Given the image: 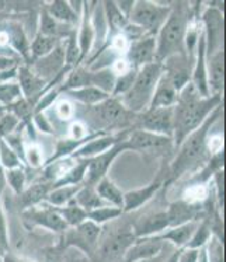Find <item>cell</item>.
<instances>
[{
	"label": "cell",
	"mask_w": 226,
	"mask_h": 262,
	"mask_svg": "<svg viewBox=\"0 0 226 262\" xmlns=\"http://www.w3.org/2000/svg\"><path fill=\"white\" fill-rule=\"evenodd\" d=\"M177 258H178V250H176V251L173 252L172 255L167 258L165 262H177Z\"/></svg>",
	"instance_id": "680465c9"
},
{
	"label": "cell",
	"mask_w": 226,
	"mask_h": 262,
	"mask_svg": "<svg viewBox=\"0 0 226 262\" xmlns=\"http://www.w3.org/2000/svg\"><path fill=\"white\" fill-rule=\"evenodd\" d=\"M161 185H163V181L161 180H156V181L148 184L146 187L138 188V189H132V191L125 192L122 212L127 213V212H132V210L142 208L143 205L148 204L156 195L157 191L161 188Z\"/></svg>",
	"instance_id": "cb8c5ba5"
},
{
	"label": "cell",
	"mask_w": 226,
	"mask_h": 262,
	"mask_svg": "<svg viewBox=\"0 0 226 262\" xmlns=\"http://www.w3.org/2000/svg\"><path fill=\"white\" fill-rule=\"evenodd\" d=\"M201 262H205V254H204V251H202V257H201Z\"/></svg>",
	"instance_id": "91938a15"
},
{
	"label": "cell",
	"mask_w": 226,
	"mask_h": 262,
	"mask_svg": "<svg viewBox=\"0 0 226 262\" xmlns=\"http://www.w3.org/2000/svg\"><path fill=\"white\" fill-rule=\"evenodd\" d=\"M0 254H2V251H0Z\"/></svg>",
	"instance_id": "6125c7cd"
},
{
	"label": "cell",
	"mask_w": 226,
	"mask_h": 262,
	"mask_svg": "<svg viewBox=\"0 0 226 262\" xmlns=\"http://www.w3.org/2000/svg\"><path fill=\"white\" fill-rule=\"evenodd\" d=\"M30 66L47 83L54 80L55 77L59 75L60 72L64 70L65 66H66V63H65L64 41L51 54L47 55V56H43V58L32 60Z\"/></svg>",
	"instance_id": "2e32d148"
},
{
	"label": "cell",
	"mask_w": 226,
	"mask_h": 262,
	"mask_svg": "<svg viewBox=\"0 0 226 262\" xmlns=\"http://www.w3.org/2000/svg\"><path fill=\"white\" fill-rule=\"evenodd\" d=\"M205 254V262H225L223 259V244L222 240L218 237L212 235L211 240L207 244V251Z\"/></svg>",
	"instance_id": "7dc6e473"
},
{
	"label": "cell",
	"mask_w": 226,
	"mask_h": 262,
	"mask_svg": "<svg viewBox=\"0 0 226 262\" xmlns=\"http://www.w3.org/2000/svg\"><path fill=\"white\" fill-rule=\"evenodd\" d=\"M170 9H172V3L138 0L132 5L128 23L139 28L146 35L156 37V34L170 14Z\"/></svg>",
	"instance_id": "5b68a950"
},
{
	"label": "cell",
	"mask_w": 226,
	"mask_h": 262,
	"mask_svg": "<svg viewBox=\"0 0 226 262\" xmlns=\"http://www.w3.org/2000/svg\"><path fill=\"white\" fill-rule=\"evenodd\" d=\"M166 229H169V220H167L166 210H165V212H155L140 219L132 230H134L135 237L140 238V237L159 235Z\"/></svg>",
	"instance_id": "d4e9b609"
},
{
	"label": "cell",
	"mask_w": 226,
	"mask_h": 262,
	"mask_svg": "<svg viewBox=\"0 0 226 262\" xmlns=\"http://www.w3.org/2000/svg\"><path fill=\"white\" fill-rule=\"evenodd\" d=\"M75 30L76 27L66 26V24L56 21L44 9L38 14L37 34H41V35H45V37H54L59 38V39H65V38L69 37L70 34L75 31Z\"/></svg>",
	"instance_id": "f1b7e54d"
},
{
	"label": "cell",
	"mask_w": 226,
	"mask_h": 262,
	"mask_svg": "<svg viewBox=\"0 0 226 262\" xmlns=\"http://www.w3.org/2000/svg\"><path fill=\"white\" fill-rule=\"evenodd\" d=\"M24 214L30 222L41 226L44 229L55 231V233H64L68 229V225L62 219L58 209L49 206L45 202L37 205V206H32L30 209H26Z\"/></svg>",
	"instance_id": "9a60e30c"
},
{
	"label": "cell",
	"mask_w": 226,
	"mask_h": 262,
	"mask_svg": "<svg viewBox=\"0 0 226 262\" xmlns=\"http://www.w3.org/2000/svg\"><path fill=\"white\" fill-rule=\"evenodd\" d=\"M45 156L43 153V149L35 143V142H31V143H24V147H23V161H26L27 164H30L34 168H39V167H44L45 164Z\"/></svg>",
	"instance_id": "f6af8a7d"
},
{
	"label": "cell",
	"mask_w": 226,
	"mask_h": 262,
	"mask_svg": "<svg viewBox=\"0 0 226 262\" xmlns=\"http://www.w3.org/2000/svg\"><path fill=\"white\" fill-rule=\"evenodd\" d=\"M22 63L18 59L9 58V56H0V70H10L17 68Z\"/></svg>",
	"instance_id": "11a10c76"
},
{
	"label": "cell",
	"mask_w": 226,
	"mask_h": 262,
	"mask_svg": "<svg viewBox=\"0 0 226 262\" xmlns=\"http://www.w3.org/2000/svg\"><path fill=\"white\" fill-rule=\"evenodd\" d=\"M81 185H59V187H52L49 193L45 198V204L52 206L55 209L65 208L66 205L73 202V199L80 191Z\"/></svg>",
	"instance_id": "4dcf8cb0"
},
{
	"label": "cell",
	"mask_w": 226,
	"mask_h": 262,
	"mask_svg": "<svg viewBox=\"0 0 226 262\" xmlns=\"http://www.w3.org/2000/svg\"><path fill=\"white\" fill-rule=\"evenodd\" d=\"M0 262H3V259H2V257H0Z\"/></svg>",
	"instance_id": "94428289"
},
{
	"label": "cell",
	"mask_w": 226,
	"mask_h": 262,
	"mask_svg": "<svg viewBox=\"0 0 226 262\" xmlns=\"http://www.w3.org/2000/svg\"><path fill=\"white\" fill-rule=\"evenodd\" d=\"M0 166L3 170H11V168H18L23 167L22 159L18 157L14 150L7 145L5 139H0Z\"/></svg>",
	"instance_id": "7bdbcfd3"
},
{
	"label": "cell",
	"mask_w": 226,
	"mask_h": 262,
	"mask_svg": "<svg viewBox=\"0 0 226 262\" xmlns=\"http://www.w3.org/2000/svg\"><path fill=\"white\" fill-rule=\"evenodd\" d=\"M92 9L93 3H81L80 20L76 27L77 47H79V64H83L87 60V56L92 54L94 48V30L92 24Z\"/></svg>",
	"instance_id": "5bb4252c"
},
{
	"label": "cell",
	"mask_w": 226,
	"mask_h": 262,
	"mask_svg": "<svg viewBox=\"0 0 226 262\" xmlns=\"http://www.w3.org/2000/svg\"><path fill=\"white\" fill-rule=\"evenodd\" d=\"M194 59L189 58L187 55H174L161 62V72L170 80L176 90L181 89L191 81V73H193Z\"/></svg>",
	"instance_id": "7c38bea8"
},
{
	"label": "cell",
	"mask_w": 226,
	"mask_h": 262,
	"mask_svg": "<svg viewBox=\"0 0 226 262\" xmlns=\"http://www.w3.org/2000/svg\"><path fill=\"white\" fill-rule=\"evenodd\" d=\"M79 5L70 3V2H64V0H54V2L44 3L43 9L56 21L66 24V26H72V27H77L81 11H77Z\"/></svg>",
	"instance_id": "7402d4cb"
},
{
	"label": "cell",
	"mask_w": 226,
	"mask_h": 262,
	"mask_svg": "<svg viewBox=\"0 0 226 262\" xmlns=\"http://www.w3.org/2000/svg\"><path fill=\"white\" fill-rule=\"evenodd\" d=\"M9 250V231H7V220L0 199V251L6 252Z\"/></svg>",
	"instance_id": "f907efd6"
},
{
	"label": "cell",
	"mask_w": 226,
	"mask_h": 262,
	"mask_svg": "<svg viewBox=\"0 0 226 262\" xmlns=\"http://www.w3.org/2000/svg\"><path fill=\"white\" fill-rule=\"evenodd\" d=\"M17 84L20 86L23 98H26L34 105V110L37 107V102L44 94V91L48 86V83L41 79L39 76L32 70L30 64L20 63L17 68L16 75Z\"/></svg>",
	"instance_id": "4fadbf2b"
},
{
	"label": "cell",
	"mask_w": 226,
	"mask_h": 262,
	"mask_svg": "<svg viewBox=\"0 0 226 262\" xmlns=\"http://www.w3.org/2000/svg\"><path fill=\"white\" fill-rule=\"evenodd\" d=\"M161 76V63H153L142 66L136 70V76L132 86L124 96L119 98L129 113L139 114L149 107L153 91Z\"/></svg>",
	"instance_id": "277c9868"
},
{
	"label": "cell",
	"mask_w": 226,
	"mask_h": 262,
	"mask_svg": "<svg viewBox=\"0 0 226 262\" xmlns=\"http://www.w3.org/2000/svg\"><path fill=\"white\" fill-rule=\"evenodd\" d=\"M129 146L128 143L124 140H121L118 143H115L114 146H111L110 149L106 150L104 153L101 155L96 156V157H93L89 161V167H87V172H86V182L87 185H92L94 187L97 182L101 181L104 177L107 176L108 168L111 167L115 159L118 157L121 153H124V151H128Z\"/></svg>",
	"instance_id": "8fae6325"
},
{
	"label": "cell",
	"mask_w": 226,
	"mask_h": 262,
	"mask_svg": "<svg viewBox=\"0 0 226 262\" xmlns=\"http://www.w3.org/2000/svg\"><path fill=\"white\" fill-rule=\"evenodd\" d=\"M125 58L134 69L157 62L156 60V39L155 37H143L129 43Z\"/></svg>",
	"instance_id": "e0dca14e"
},
{
	"label": "cell",
	"mask_w": 226,
	"mask_h": 262,
	"mask_svg": "<svg viewBox=\"0 0 226 262\" xmlns=\"http://www.w3.org/2000/svg\"><path fill=\"white\" fill-rule=\"evenodd\" d=\"M6 188V176H5V170L3 167L0 166V199H2V193L5 191Z\"/></svg>",
	"instance_id": "6f0895ef"
},
{
	"label": "cell",
	"mask_w": 226,
	"mask_h": 262,
	"mask_svg": "<svg viewBox=\"0 0 226 262\" xmlns=\"http://www.w3.org/2000/svg\"><path fill=\"white\" fill-rule=\"evenodd\" d=\"M135 238L136 237L134 234V230H121L110 235L100 248L102 259L106 261H114L118 258L122 259L125 251L134 243Z\"/></svg>",
	"instance_id": "ffe728a7"
},
{
	"label": "cell",
	"mask_w": 226,
	"mask_h": 262,
	"mask_svg": "<svg viewBox=\"0 0 226 262\" xmlns=\"http://www.w3.org/2000/svg\"><path fill=\"white\" fill-rule=\"evenodd\" d=\"M222 107V96L201 97L191 83L178 91L173 107V143L176 147L190 134L198 129L218 108Z\"/></svg>",
	"instance_id": "6da1fadb"
},
{
	"label": "cell",
	"mask_w": 226,
	"mask_h": 262,
	"mask_svg": "<svg viewBox=\"0 0 226 262\" xmlns=\"http://www.w3.org/2000/svg\"><path fill=\"white\" fill-rule=\"evenodd\" d=\"M94 189H96L97 195L106 202V205L122 209L124 193L111 180H108L107 177H104L101 181L97 182L94 185Z\"/></svg>",
	"instance_id": "d6a6232c"
},
{
	"label": "cell",
	"mask_w": 226,
	"mask_h": 262,
	"mask_svg": "<svg viewBox=\"0 0 226 262\" xmlns=\"http://www.w3.org/2000/svg\"><path fill=\"white\" fill-rule=\"evenodd\" d=\"M100 234L101 226L96 225L90 220H85L79 226L65 230V246L76 247L83 252L90 254L96 248Z\"/></svg>",
	"instance_id": "9c48e42d"
},
{
	"label": "cell",
	"mask_w": 226,
	"mask_h": 262,
	"mask_svg": "<svg viewBox=\"0 0 226 262\" xmlns=\"http://www.w3.org/2000/svg\"><path fill=\"white\" fill-rule=\"evenodd\" d=\"M76 157H65V159H59L55 160L49 164L44 166V176L47 178V181L51 182L52 185L60 181L68 172L70 171V168L76 164Z\"/></svg>",
	"instance_id": "836d02e7"
},
{
	"label": "cell",
	"mask_w": 226,
	"mask_h": 262,
	"mask_svg": "<svg viewBox=\"0 0 226 262\" xmlns=\"http://www.w3.org/2000/svg\"><path fill=\"white\" fill-rule=\"evenodd\" d=\"M22 97V90L16 80L6 81L0 84V107L6 110L7 107H10L11 104H14L17 100H20Z\"/></svg>",
	"instance_id": "b9f144b4"
},
{
	"label": "cell",
	"mask_w": 226,
	"mask_h": 262,
	"mask_svg": "<svg viewBox=\"0 0 226 262\" xmlns=\"http://www.w3.org/2000/svg\"><path fill=\"white\" fill-rule=\"evenodd\" d=\"M199 220H194V222H189L184 225L174 226V227H169L166 230L160 233L159 235H153L157 237L159 240L165 241V243H170L172 246L177 247V248H184L189 244L190 238L193 237L194 230L197 229Z\"/></svg>",
	"instance_id": "4316f807"
},
{
	"label": "cell",
	"mask_w": 226,
	"mask_h": 262,
	"mask_svg": "<svg viewBox=\"0 0 226 262\" xmlns=\"http://www.w3.org/2000/svg\"><path fill=\"white\" fill-rule=\"evenodd\" d=\"M18 123L20 119L9 111L0 114V139H5L9 135L14 134Z\"/></svg>",
	"instance_id": "c3c4849f"
},
{
	"label": "cell",
	"mask_w": 226,
	"mask_h": 262,
	"mask_svg": "<svg viewBox=\"0 0 226 262\" xmlns=\"http://www.w3.org/2000/svg\"><path fill=\"white\" fill-rule=\"evenodd\" d=\"M9 42H10L11 49L18 55V58L22 59V62L26 64H30L31 56H30V41H28L27 34L24 31V28L20 23L17 21H3Z\"/></svg>",
	"instance_id": "44dd1931"
},
{
	"label": "cell",
	"mask_w": 226,
	"mask_h": 262,
	"mask_svg": "<svg viewBox=\"0 0 226 262\" xmlns=\"http://www.w3.org/2000/svg\"><path fill=\"white\" fill-rule=\"evenodd\" d=\"M178 91L176 90V87L173 86L170 80L167 79L166 76H161L159 81H157L155 91H153V96L149 102V107L148 108H170L174 107V104L177 101Z\"/></svg>",
	"instance_id": "484cf974"
},
{
	"label": "cell",
	"mask_w": 226,
	"mask_h": 262,
	"mask_svg": "<svg viewBox=\"0 0 226 262\" xmlns=\"http://www.w3.org/2000/svg\"><path fill=\"white\" fill-rule=\"evenodd\" d=\"M132 129H140L173 139V107L146 108L145 111L135 114Z\"/></svg>",
	"instance_id": "52a82bcc"
},
{
	"label": "cell",
	"mask_w": 226,
	"mask_h": 262,
	"mask_svg": "<svg viewBox=\"0 0 226 262\" xmlns=\"http://www.w3.org/2000/svg\"><path fill=\"white\" fill-rule=\"evenodd\" d=\"M127 138V136H125ZM125 138H121V136H114V135H107L106 132L97 135L93 139L87 140L85 145L81 146L80 149L76 151L75 155L72 157H76V159H86V160H90L96 156L101 155L106 150H108L111 146H114L115 143H118L121 140H124Z\"/></svg>",
	"instance_id": "603a6c76"
},
{
	"label": "cell",
	"mask_w": 226,
	"mask_h": 262,
	"mask_svg": "<svg viewBox=\"0 0 226 262\" xmlns=\"http://www.w3.org/2000/svg\"><path fill=\"white\" fill-rule=\"evenodd\" d=\"M199 210H201V206H193V205L186 204L181 199L177 202H173L166 209L169 227H174V226H180L197 220Z\"/></svg>",
	"instance_id": "83f0119b"
},
{
	"label": "cell",
	"mask_w": 226,
	"mask_h": 262,
	"mask_svg": "<svg viewBox=\"0 0 226 262\" xmlns=\"http://www.w3.org/2000/svg\"><path fill=\"white\" fill-rule=\"evenodd\" d=\"M58 212L62 216V219L65 220V223L68 225V229L69 227H76L80 223H83L85 220H87V212L85 209L79 208L76 204H69L66 205L65 208L58 209Z\"/></svg>",
	"instance_id": "60d3db41"
},
{
	"label": "cell",
	"mask_w": 226,
	"mask_h": 262,
	"mask_svg": "<svg viewBox=\"0 0 226 262\" xmlns=\"http://www.w3.org/2000/svg\"><path fill=\"white\" fill-rule=\"evenodd\" d=\"M199 254H201V250L181 248L178 251L177 262H199Z\"/></svg>",
	"instance_id": "db71d44e"
},
{
	"label": "cell",
	"mask_w": 226,
	"mask_h": 262,
	"mask_svg": "<svg viewBox=\"0 0 226 262\" xmlns=\"http://www.w3.org/2000/svg\"><path fill=\"white\" fill-rule=\"evenodd\" d=\"M52 107L55 108L56 117L62 119V121H70L72 118L75 117V105H73L72 100H69L68 97L66 98H60L59 97L54 102Z\"/></svg>",
	"instance_id": "681fc988"
},
{
	"label": "cell",
	"mask_w": 226,
	"mask_h": 262,
	"mask_svg": "<svg viewBox=\"0 0 226 262\" xmlns=\"http://www.w3.org/2000/svg\"><path fill=\"white\" fill-rule=\"evenodd\" d=\"M208 199H210V188L204 182H194L189 188L184 189L181 201L193 206H201Z\"/></svg>",
	"instance_id": "8d00e7d4"
},
{
	"label": "cell",
	"mask_w": 226,
	"mask_h": 262,
	"mask_svg": "<svg viewBox=\"0 0 226 262\" xmlns=\"http://www.w3.org/2000/svg\"><path fill=\"white\" fill-rule=\"evenodd\" d=\"M207 79L211 96H222L225 87V49L207 58Z\"/></svg>",
	"instance_id": "d6986e66"
},
{
	"label": "cell",
	"mask_w": 226,
	"mask_h": 262,
	"mask_svg": "<svg viewBox=\"0 0 226 262\" xmlns=\"http://www.w3.org/2000/svg\"><path fill=\"white\" fill-rule=\"evenodd\" d=\"M191 18V5L172 3L170 14L156 34V60L161 63L174 55H186V34Z\"/></svg>",
	"instance_id": "7a4b0ae2"
},
{
	"label": "cell",
	"mask_w": 226,
	"mask_h": 262,
	"mask_svg": "<svg viewBox=\"0 0 226 262\" xmlns=\"http://www.w3.org/2000/svg\"><path fill=\"white\" fill-rule=\"evenodd\" d=\"M64 39L54 37H45L41 34H35V37L30 42V56H31V62L35 59L43 58L51 54ZM30 62V63H31Z\"/></svg>",
	"instance_id": "e575fe53"
},
{
	"label": "cell",
	"mask_w": 226,
	"mask_h": 262,
	"mask_svg": "<svg viewBox=\"0 0 226 262\" xmlns=\"http://www.w3.org/2000/svg\"><path fill=\"white\" fill-rule=\"evenodd\" d=\"M89 161L90 160H86V159H77L75 166L70 168V171L60 181L54 184L52 187H59V185H81V181L86 178Z\"/></svg>",
	"instance_id": "74e56055"
},
{
	"label": "cell",
	"mask_w": 226,
	"mask_h": 262,
	"mask_svg": "<svg viewBox=\"0 0 226 262\" xmlns=\"http://www.w3.org/2000/svg\"><path fill=\"white\" fill-rule=\"evenodd\" d=\"M207 153H210L211 157L223 153V138H222V135H214L212 138L207 139Z\"/></svg>",
	"instance_id": "f5cc1de1"
},
{
	"label": "cell",
	"mask_w": 226,
	"mask_h": 262,
	"mask_svg": "<svg viewBox=\"0 0 226 262\" xmlns=\"http://www.w3.org/2000/svg\"><path fill=\"white\" fill-rule=\"evenodd\" d=\"M122 213H124L122 209L106 205V206H101V208L89 210L87 212V220H90V222H93V223H96L98 226H102L108 223V222H113V220L118 219Z\"/></svg>",
	"instance_id": "ab89813d"
},
{
	"label": "cell",
	"mask_w": 226,
	"mask_h": 262,
	"mask_svg": "<svg viewBox=\"0 0 226 262\" xmlns=\"http://www.w3.org/2000/svg\"><path fill=\"white\" fill-rule=\"evenodd\" d=\"M212 188H214V198H215L216 208L219 209V212H222L223 205H225V172L223 168L218 170V171L212 176Z\"/></svg>",
	"instance_id": "bcb514c9"
},
{
	"label": "cell",
	"mask_w": 226,
	"mask_h": 262,
	"mask_svg": "<svg viewBox=\"0 0 226 262\" xmlns=\"http://www.w3.org/2000/svg\"><path fill=\"white\" fill-rule=\"evenodd\" d=\"M31 121H34V125L44 134H54V126H52V123L49 122L48 118L45 117L44 113H34L31 117Z\"/></svg>",
	"instance_id": "816d5d0a"
},
{
	"label": "cell",
	"mask_w": 226,
	"mask_h": 262,
	"mask_svg": "<svg viewBox=\"0 0 226 262\" xmlns=\"http://www.w3.org/2000/svg\"><path fill=\"white\" fill-rule=\"evenodd\" d=\"M51 189H52V184L48 181L35 182V184H32L30 187L24 188V191L20 195V198H22V208L26 210V209L32 208V206L41 205L45 201Z\"/></svg>",
	"instance_id": "1f68e13d"
},
{
	"label": "cell",
	"mask_w": 226,
	"mask_h": 262,
	"mask_svg": "<svg viewBox=\"0 0 226 262\" xmlns=\"http://www.w3.org/2000/svg\"><path fill=\"white\" fill-rule=\"evenodd\" d=\"M174 251H170L167 246H165V248L161 250L159 254H157L156 257H152V258H148V259H142V261H138V262H165L167 258L172 255Z\"/></svg>",
	"instance_id": "9f6ffc18"
},
{
	"label": "cell",
	"mask_w": 226,
	"mask_h": 262,
	"mask_svg": "<svg viewBox=\"0 0 226 262\" xmlns=\"http://www.w3.org/2000/svg\"><path fill=\"white\" fill-rule=\"evenodd\" d=\"M222 107L211 114L198 129L190 134L186 139L178 145V153L170 164V178L177 180L180 177L190 171V168L197 167L201 163V159L207 155V139L211 128L215 125L221 115Z\"/></svg>",
	"instance_id": "3957f363"
},
{
	"label": "cell",
	"mask_w": 226,
	"mask_h": 262,
	"mask_svg": "<svg viewBox=\"0 0 226 262\" xmlns=\"http://www.w3.org/2000/svg\"><path fill=\"white\" fill-rule=\"evenodd\" d=\"M166 243L159 240L157 237H140L135 241L125 251L122 262H138L142 259L156 257L157 254L165 248Z\"/></svg>",
	"instance_id": "ac0fdd59"
},
{
	"label": "cell",
	"mask_w": 226,
	"mask_h": 262,
	"mask_svg": "<svg viewBox=\"0 0 226 262\" xmlns=\"http://www.w3.org/2000/svg\"><path fill=\"white\" fill-rule=\"evenodd\" d=\"M94 119L96 122L101 123V132H106V128H121L122 123L132 125L134 122L135 114L129 113L128 110L122 105L119 98L110 97L106 101L97 104L94 107Z\"/></svg>",
	"instance_id": "ba28073f"
},
{
	"label": "cell",
	"mask_w": 226,
	"mask_h": 262,
	"mask_svg": "<svg viewBox=\"0 0 226 262\" xmlns=\"http://www.w3.org/2000/svg\"><path fill=\"white\" fill-rule=\"evenodd\" d=\"M73 204H76L79 208L85 209L86 212L93 210V209L101 208L106 206V202L102 201L98 195H97L96 189L92 185H81L80 191L77 192V195L73 199Z\"/></svg>",
	"instance_id": "d590c367"
},
{
	"label": "cell",
	"mask_w": 226,
	"mask_h": 262,
	"mask_svg": "<svg viewBox=\"0 0 226 262\" xmlns=\"http://www.w3.org/2000/svg\"><path fill=\"white\" fill-rule=\"evenodd\" d=\"M125 142L128 143L129 149L142 153H165L174 146L172 138L151 134L140 129L129 130Z\"/></svg>",
	"instance_id": "30bf717a"
},
{
	"label": "cell",
	"mask_w": 226,
	"mask_h": 262,
	"mask_svg": "<svg viewBox=\"0 0 226 262\" xmlns=\"http://www.w3.org/2000/svg\"><path fill=\"white\" fill-rule=\"evenodd\" d=\"M65 97H68L72 101H77L87 105V107H94L100 102L106 101L107 98H110V94L102 91L101 89H97V87L89 86V87H81V89H76V90H69L62 93Z\"/></svg>",
	"instance_id": "f546056e"
},
{
	"label": "cell",
	"mask_w": 226,
	"mask_h": 262,
	"mask_svg": "<svg viewBox=\"0 0 226 262\" xmlns=\"http://www.w3.org/2000/svg\"><path fill=\"white\" fill-rule=\"evenodd\" d=\"M214 235L212 229H211L210 220H201L197 225V229L194 230L193 237L190 238L189 244L184 248H194V250H201L204 248L208 241L211 240V237Z\"/></svg>",
	"instance_id": "f35d334b"
},
{
	"label": "cell",
	"mask_w": 226,
	"mask_h": 262,
	"mask_svg": "<svg viewBox=\"0 0 226 262\" xmlns=\"http://www.w3.org/2000/svg\"><path fill=\"white\" fill-rule=\"evenodd\" d=\"M6 176V185H9L11 188V191L16 193V195H22V192L26 188V171L23 167L18 168H11V170H5Z\"/></svg>",
	"instance_id": "ee69618b"
},
{
	"label": "cell",
	"mask_w": 226,
	"mask_h": 262,
	"mask_svg": "<svg viewBox=\"0 0 226 262\" xmlns=\"http://www.w3.org/2000/svg\"><path fill=\"white\" fill-rule=\"evenodd\" d=\"M199 23L205 41L207 58L223 49L225 42V18L223 3H208L199 13Z\"/></svg>",
	"instance_id": "8992f818"
}]
</instances>
